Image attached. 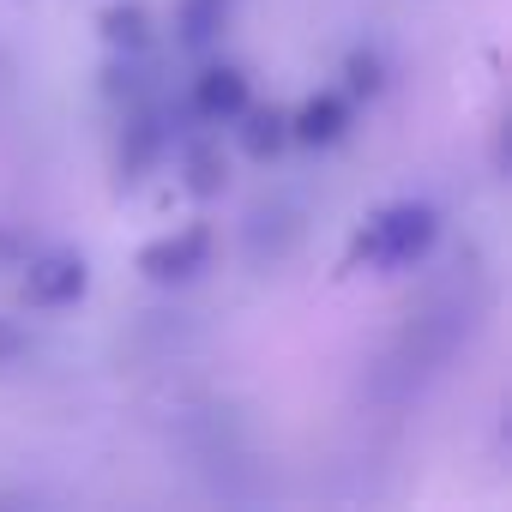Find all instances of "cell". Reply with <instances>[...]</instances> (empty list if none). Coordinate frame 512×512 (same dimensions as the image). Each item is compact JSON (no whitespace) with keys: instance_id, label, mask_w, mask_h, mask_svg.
<instances>
[{"instance_id":"7a4b0ae2","label":"cell","mask_w":512,"mask_h":512,"mask_svg":"<svg viewBox=\"0 0 512 512\" xmlns=\"http://www.w3.org/2000/svg\"><path fill=\"white\" fill-rule=\"evenodd\" d=\"M169 139H175V127H169L157 97L127 103L121 109V133H115V175H121V187H139L157 169V157L169 151Z\"/></svg>"},{"instance_id":"7c38bea8","label":"cell","mask_w":512,"mask_h":512,"mask_svg":"<svg viewBox=\"0 0 512 512\" xmlns=\"http://www.w3.org/2000/svg\"><path fill=\"white\" fill-rule=\"evenodd\" d=\"M380 91H386V55L368 49V43H356V49L344 55V97H350V103H368V97H380Z\"/></svg>"},{"instance_id":"9c48e42d","label":"cell","mask_w":512,"mask_h":512,"mask_svg":"<svg viewBox=\"0 0 512 512\" xmlns=\"http://www.w3.org/2000/svg\"><path fill=\"white\" fill-rule=\"evenodd\" d=\"M97 31L109 43V55H151V7L145 0H115V7L97 13Z\"/></svg>"},{"instance_id":"30bf717a","label":"cell","mask_w":512,"mask_h":512,"mask_svg":"<svg viewBox=\"0 0 512 512\" xmlns=\"http://www.w3.org/2000/svg\"><path fill=\"white\" fill-rule=\"evenodd\" d=\"M235 0H175V43L187 55H205L223 31H229Z\"/></svg>"},{"instance_id":"ba28073f","label":"cell","mask_w":512,"mask_h":512,"mask_svg":"<svg viewBox=\"0 0 512 512\" xmlns=\"http://www.w3.org/2000/svg\"><path fill=\"white\" fill-rule=\"evenodd\" d=\"M181 175H187V193H193V199H217V193H223L229 163H223V145H217L211 127H199V133L181 139Z\"/></svg>"},{"instance_id":"6da1fadb","label":"cell","mask_w":512,"mask_h":512,"mask_svg":"<svg viewBox=\"0 0 512 512\" xmlns=\"http://www.w3.org/2000/svg\"><path fill=\"white\" fill-rule=\"evenodd\" d=\"M440 241V211L428 199H392L380 205L356 235H350V266H368V272H404V266H422Z\"/></svg>"},{"instance_id":"5bb4252c","label":"cell","mask_w":512,"mask_h":512,"mask_svg":"<svg viewBox=\"0 0 512 512\" xmlns=\"http://www.w3.org/2000/svg\"><path fill=\"white\" fill-rule=\"evenodd\" d=\"M25 253H31V247H25L13 229H0V260H25Z\"/></svg>"},{"instance_id":"3957f363","label":"cell","mask_w":512,"mask_h":512,"mask_svg":"<svg viewBox=\"0 0 512 512\" xmlns=\"http://www.w3.org/2000/svg\"><path fill=\"white\" fill-rule=\"evenodd\" d=\"M205 266H211V223H181L175 235H157L139 247V278L163 284V290L193 284Z\"/></svg>"},{"instance_id":"5b68a950","label":"cell","mask_w":512,"mask_h":512,"mask_svg":"<svg viewBox=\"0 0 512 512\" xmlns=\"http://www.w3.org/2000/svg\"><path fill=\"white\" fill-rule=\"evenodd\" d=\"M247 103H253V91H247V73H241L235 61L199 67V79H193V91H187V115H193L199 127H229Z\"/></svg>"},{"instance_id":"277c9868","label":"cell","mask_w":512,"mask_h":512,"mask_svg":"<svg viewBox=\"0 0 512 512\" xmlns=\"http://www.w3.org/2000/svg\"><path fill=\"white\" fill-rule=\"evenodd\" d=\"M91 290V266L85 253L73 247H49V253H25V278H19V296L31 308H67Z\"/></svg>"},{"instance_id":"4fadbf2b","label":"cell","mask_w":512,"mask_h":512,"mask_svg":"<svg viewBox=\"0 0 512 512\" xmlns=\"http://www.w3.org/2000/svg\"><path fill=\"white\" fill-rule=\"evenodd\" d=\"M25 350H31L25 326H19V320H0V368H7V362H19Z\"/></svg>"},{"instance_id":"52a82bcc","label":"cell","mask_w":512,"mask_h":512,"mask_svg":"<svg viewBox=\"0 0 512 512\" xmlns=\"http://www.w3.org/2000/svg\"><path fill=\"white\" fill-rule=\"evenodd\" d=\"M229 127H235V145H241L253 163H272V157L290 145V109H278V103H247Z\"/></svg>"},{"instance_id":"8fae6325","label":"cell","mask_w":512,"mask_h":512,"mask_svg":"<svg viewBox=\"0 0 512 512\" xmlns=\"http://www.w3.org/2000/svg\"><path fill=\"white\" fill-rule=\"evenodd\" d=\"M103 97H109L115 109H127V103H139V97H157V85H151V55H109V67H103Z\"/></svg>"},{"instance_id":"8992f818","label":"cell","mask_w":512,"mask_h":512,"mask_svg":"<svg viewBox=\"0 0 512 512\" xmlns=\"http://www.w3.org/2000/svg\"><path fill=\"white\" fill-rule=\"evenodd\" d=\"M350 121H356V103H350L344 91H314L302 109H290V145H302V151H332V145H344Z\"/></svg>"}]
</instances>
